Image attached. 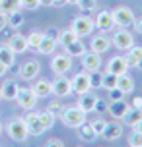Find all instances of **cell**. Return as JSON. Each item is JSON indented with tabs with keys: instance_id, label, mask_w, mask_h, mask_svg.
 <instances>
[{
	"instance_id": "7c38bea8",
	"label": "cell",
	"mask_w": 142,
	"mask_h": 147,
	"mask_svg": "<svg viewBox=\"0 0 142 147\" xmlns=\"http://www.w3.org/2000/svg\"><path fill=\"white\" fill-rule=\"evenodd\" d=\"M80 58H82V66H84L86 72H96V70L101 68V56L94 51H90V52L86 51Z\"/></svg>"
},
{
	"instance_id": "8fae6325",
	"label": "cell",
	"mask_w": 142,
	"mask_h": 147,
	"mask_svg": "<svg viewBox=\"0 0 142 147\" xmlns=\"http://www.w3.org/2000/svg\"><path fill=\"white\" fill-rule=\"evenodd\" d=\"M41 72V64H39L37 60H27V62H23V66L20 68V78L25 81H31L35 80Z\"/></svg>"
},
{
	"instance_id": "4dcf8cb0",
	"label": "cell",
	"mask_w": 142,
	"mask_h": 147,
	"mask_svg": "<svg viewBox=\"0 0 142 147\" xmlns=\"http://www.w3.org/2000/svg\"><path fill=\"white\" fill-rule=\"evenodd\" d=\"M101 87L105 91H109V89L117 87V74H111V72H105L103 78H101Z\"/></svg>"
},
{
	"instance_id": "7a4b0ae2",
	"label": "cell",
	"mask_w": 142,
	"mask_h": 147,
	"mask_svg": "<svg viewBox=\"0 0 142 147\" xmlns=\"http://www.w3.org/2000/svg\"><path fill=\"white\" fill-rule=\"evenodd\" d=\"M60 118H62V124L64 126H68V128H78L80 124L86 122V112H82L78 107H68V109L62 110Z\"/></svg>"
},
{
	"instance_id": "f6af8a7d",
	"label": "cell",
	"mask_w": 142,
	"mask_h": 147,
	"mask_svg": "<svg viewBox=\"0 0 142 147\" xmlns=\"http://www.w3.org/2000/svg\"><path fill=\"white\" fill-rule=\"evenodd\" d=\"M130 107H136V109H142V97H134V99H132V103H130Z\"/></svg>"
},
{
	"instance_id": "484cf974",
	"label": "cell",
	"mask_w": 142,
	"mask_h": 147,
	"mask_svg": "<svg viewBox=\"0 0 142 147\" xmlns=\"http://www.w3.org/2000/svg\"><path fill=\"white\" fill-rule=\"evenodd\" d=\"M22 8V0H0V14L8 16Z\"/></svg>"
},
{
	"instance_id": "d6a6232c",
	"label": "cell",
	"mask_w": 142,
	"mask_h": 147,
	"mask_svg": "<svg viewBox=\"0 0 142 147\" xmlns=\"http://www.w3.org/2000/svg\"><path fill=\"white\" fill-rule=\"evenodd\" d=\"M8 20H6V25H10V27H20V25H22L23 23V14L22 12H20V10H18V12H12V14H8L6 16Z\"/></svg>"
},
{
	"instance_id": "836d02e7",
	"label": "cell",
	"mask_w": 142,
	"mask_h": 147,
	"mask_svg": "<svg viewBox=\"0 0 142 147\" xmlns=\"http://www.w3.org/2000/svg\"><path fill=\"white\" fill-rule=\"evenodd\" d=\"M39 118H41V124H43V128H45V130L53 128L55 120H57V116L53 114L51 110H43V112H39Z\"/></svg>"
},
{
	"instance_id": "3957f363",
	"label": "cell",
	"mask_w": 142,
	"mask_h": 147,
	"mask_svg": "<svg viewBox=\"0 0 142 147\" xmlns=\"http://www.w3.org/2000/svg\"><path fill=\"white\" fill-rule=\"evenodd\" d=\"M111 16L117 27H130L134 23V12L127 6H117L115 10H111Z\"/></svg>"
},
{
	"instance_id": "1f68e13d",
	"label": "cell",
	"mask_w": 142,
	"mask_h": 147,
	"mask_svg": "<svg viewBox=\"0 0 142 147\" xmlns=\"http://www.w3.org/2000/svg\"><path fill=\"white\" fill-rule=\"evenodd\" d=\"M76 39H80V37L76 35L72 29H66V31H60V35H59V41L57 43L62 45V47H66V45H70L72 41H76Z\"/></svg>"
},
{
	"instance_id": "d4e9b609",
	"label": "cell",
	"mask_w": 142,
	"mask_h": 147,
	"mask_svg": "<svg viewBox=\"0 0 142 147\" xmlns=\"http://www.w3.org/2000/svg\"><path fill=\"white\" fill-rule=\"evenodd\" d=\"M76 130H78V136H80V140H84V141H94V140L97 138V134L94 132V128L90 126V122H88V120H86L84 124H80L78 128H76Z\"/></svg>"
},
{
	"instance_id": "74e56055",
	"label": "cell",
	"mask_w": 142,
	"mask_h": 147,
	"mask_svg": "<svg viewBox=\"0 0 142 147\" xmlns=\"http://www.w3.org/2000/svg\"><path fill=\"white\" fill-rule=\"evenodd\" d=\"M109 93V103H113V101H121V99H125V93L121 91L119 87H113L107 91Z\"/></svg>"
},
{
	"instance_id": "e575fe53",
	"label": "cell",
	"mask_w": 142,
	"mask_h": 147,
	"mask_svg": "<svg viewBox=\"0 0 142 147\" xmlns=\"http://www.w3.org/2000/svg\"><path fill=\"white\" fill-rule=\"evenodd\" d=\"M128 145L130 147H142V134H138L136 130H132L130 136H128Z\"/></svg>"
},
{
	"instance_id": "277c9868",
	"label": "cell",
	"mask_w": 142,
	"mask_h": 147,
	"mask_svg": "<svg viewBox=\"0 0 142 147\" xmlns=\"http://www.w3.org/2000/svg\"><path fill=\"white\" fill-rule=\"evenodd\" d=\"M70 85H72V93L76 95H84V93H88L91 89V83H90V72H80L76 74L74 78L70 80Z\"/></svg>"
},
{
	"instance_id": "c3c4849f",
	"label": "cell",
	"mask_w": 142,
	"mask_h": 147,
	"mask_svg": "<svg viewBox=\"0 0 142 147\" xmlns=\"http://www.w3.org/2000/svg\"><path fill=\"white\" fill-rule=\"evenodd\" d=\"M4 27H6V16H2V14H0V31L4 29Z\"/></svg>"
},
{
	"instance_id": "b9f144b4",
	"label": "cell",
	"mask_w": 142,
	"mask_h": 147,
	"mask_svg": "<svg viewBox=\"0 0 142 147\" xmlns=\"http://www.w3.org/2000/svg\"><path fill=\"white\" fill-rule=\"evenodd\" d=\"M39 6H41L39 0H22V8L23 10H31V12H33V10H37Z\"/></svg>"
},
{
	"instance_id": "4316f807",
	"label": "cell",
	"mask_w": 142,
	"mask_h": 147,
	"mask_svg": "<svg viewBox=\"0 0 142 147\" xmlns=\"http://www.w3.org/2000/svg\"><path fill=\"white\" fill-rule=\"evenodd\" d=\"M64 52H66L68 56H82L84 52H86V47H84V43L80 41V39H76V41H72L70 45H66L64 47Z\"/></svg>"
},
{
	"instance_id": "ac0fdd59",
	"label": "cell",
	"mask_w": 142,
	"mask_h": 147,
	"mask_svg": "<svg viewBox=\"0 0 142 147\" xmlns=\"http://www.w3.org/2000/svg\"><path fill=\"white\" fill-rule=\"evenodd\" d=\"M2 99H6V101H16V97H18V91H20V85L16 83V80H6L2 83Z\"/></svg>"
},
{
	"instance_id": "2e32d148",
	"label": "cell",
	"mask_w": 142,
	"mask_h": 147,
	"mask_svg": "<svg viewBox=\"0 0 142 147\" xmlns=\"http://www.w3.org/2000/svg\"><path fill=\"white\" fill-rule=\"evenodd\" d=\"M127 70H128V64H127V58H125V56H113V58L109 60L107 68H105V72L117 74V76L125 74Z\"/></svg>"
},
{
	"instance_id": "9a60e30c",
	"label": "cell",
	"mask_w": 142,
	"mask_h": 147,
	"mask_svg": "<svg viewBox=\"0 0 142 147\" xmlns=\"http://www.w3.org/2000/svg\"><path fill=\"white\" fill-rule=\"evenodd\" d=\"M8 47L16 52V54H22L29 49V45H27V37L20 35V33H14V35L8 39Z\"/></svg>"
},
{
	"instance_id": "52a82bcc",
	"label": "cell",
	"mask_w": 142,
	"mask_h": 147,
	"mask_svg": "<svg viewBox=\"0 0 142 147\" xmlns=\"http://www.w3.org/2000/svg\"><path fill=\"white\" fill-rule=\"evenodd\" d=\"M111 45H115L119 51H128L130 47H134V39L125 27H121L119 31H115V35L111 39Z\"/></svg>"
},
{
	"instance_id": "83f0119b",
	"label": "cell",
	"mask_w": 142,
	"mask_h": 147,
	"mask_svg": "<svg viewBox=\"0 0 142 147\" xmlns=\"http://www.w3.org/2000/svg\"><path fill=\"white\" fill-rule=\"evenodd\" d=\"M57 41H53V39H49V37H43V41L39 43L37 47V52H41V54H53L55 52V49H57Z\"/></svg>"
},
{
	"instance_id": "30bf717a",
	"label": "cell",
	"mask_w": 142,
	"mask_h": 147,
	"mask_svg": "<svg viewBox=\"0 0 142 147\" xmlns=\"http://www.w3.org/2000/svg\"><path fill=\"white\" fill-rule=\"evenodd\" d=\"M23 118H25V124H27V132H29V136H41V134L45 132V128H43V124H41V118H39V112L29 110Z\"/></svg>"
},
{
	"instance_id": "db71d44e",
	"label": "cell",
	"mask_w": 142,
	"mask_h": 147,
	"mask_svg": "<svg viewBox=\"0 0 142 147\" xmlns=\"http://www.w3.org/2000/svg\"><path fill=\"white\" fill-rule=\"evenodd\" d=\"M68 4H78V0H68Z\"/></svg>"
},
{
	"instance_id": "ffe728a7",
	"label": "cell",
	"mask_w": 142,
	"mask_h": 147,
	"mask_svg": "<svg viewBox=\"0 0 142 147\" xmlns=\"http://www.w3.org/2000/svg\"><path fill=\"white\" fill-rule=\"evenodd\" d=\"M128 109H130V105H127L123 99H121V101H113V103H109V109L107 110H109V114H111L115 120H121Z\"/></svg>"
},
{
	"instance_id": "9c48e42d",
	"label": "cell",
	"mask_w": 142,
	"mask_h": 147,
	"mask_svg": "<svg viewBox=\"0 0 142 147\" xmlns=\"http://www.w3.org/2000/svg\"><path fill=\"white\" fill-rule=\"evenodd\" d=\"M51 87H53V93L57 97H68L72 93V85H70V80H68L64 74H59L55 81H51Z\"/></svg>"
},
{
	"instance_id": "d590c367",
	"label": "cell",
	"mask_w": 142,
	"mask_h": 147,
	"mask_svg": "<svg viewBox=\"0 0 142 147\" xmlns=\"http://www.w3.org/2000/svg\"><path fill=\"white\" fill-rule=\"evenodd\" d=\"M105 124H107V120H103V118H96V120H91V122H90V126L94 128V132H96L97 136H101Z\"/></svg>"
},
{
	"instance_id": "f35d334b",
	"label": "cell",
	"mask_w": 142,
	"mask_h": 147,
	"mask_svg": "<svg viewBox=\"0 0 142 147\" xmlns=\"http://www.w3.org/2000/svg\"><path fill=\"white\" fill-rule=\"evenodd\" d=\"M76 6L80 8L82 12H90V10L96 8V0H78V4H76Z\"/></svg>"
},
{
	"instance_id": "7bdbcfd3",
	"label": "cell",
	"mask_w": 142,
	"mask_h": 147,
	"mask_svg": "<svg viewBox=\"0 0 142 147\" xmlns=\"http://www.w3.org/2000/svg\"><path fill=\"white\" fill-rule=\"evenodd\" d=\"M59 35H60V31H57L55 27H51V29L45 33V37H49V39H53V41H59Z\"/></svg>"
},
{
	"instance_id": "7dc6e473",
	"label": "cell",
	"mask_w": 142,
	"mask_h": 147,
	"mask_svg": "<svg viewBox=\"0 0 142 147\" xmlns=\"http://www.w3.org/2000/svg\"><path fill=\"white\" fill-rule=\"evenodd\" d=\"M132 25H134V29L138 31V33H142V18H140V20H134Z\"/></svg>"
},
{
	"instance_id": "11a10c76",
	"label": "cell",
	"mask_w": 142,
	"mask_h": 147,
	"mask_svg": "<svg viewBox=\"0 0 142 147\" xmlns=\"http://www.w3.org/2000/svg\"><path fill=\"white\" fill-rule=\"evenodd\" d=\"M2 130H4V126H2V122H0V134H2Z\"/></svg>"
},
{
	"instance_id": "5bb4252c",
	"label": "cell",
	"mask_w": 142,
	"mask_h": 147,
	"mask_svg": "<svg viewBox=\"0 0 142 147\" xmlns=\"http://www.w3.org/2000/svg\"><path fill=\"white\" fill-rule=\"evenodd\" d=\"M96 101H97V95L91 93V91H88V93H84V95H78V103H76V107L82 110V112L88 114V112H94Z\"/></svg>"
},
{
	"instance_id": "f546056e",
	"label": "cell",
	"mask_w": 142,
	"mask_h": 147,
	"mask_svg": "<svg viewBox=\"0 0 142 147\" xmlns=\"http://www.w3.org/2000/svg\"><path fill=\"white\" fill-rule=\"evenodd\" d=\"M43 37H45L43 31H31L29 35H27V45H29L31 51H37V47H39V43L43 41Z\"/></svg>"
},
{
	"instance_id": "bcb514c9",
	"label": "cell",
	"mask_w": 142,
	"mask_h": 147,
	"mask_svg": "<svg viewBox=\"0 0 142 147\" xmlns=\"http://www.w3.org/2000/svg\"><path fill=\"white\" fill-rule=\"evenodd\" d=\"M66 4H68V0H53V6H57V8H62Z\"/></svg>"
},
{
	"instance_id": "681fc988",
	"label": "cell",
	"mask_w": 142,
	"mask_h": 147,
	"mask_svg": "<svg viewBox=\"0 0 142 147\" xmlns=\"http://www.w3.org/2000/svg\"><path fill=\"white\" fill-rule=\"evenodd\" d=\"M132 130H136L138 134H142V120H140V122H136V124L132 126Z\"/></svg>"
},
{
	"instance_id": "f907efd6",
	"label": "cell",
	"mask_w": 142,
	"mask_h": 147,
	"mask_svg": "<svg viewBox=\"0 0 142 147\" xmlns=\"http://www.w3.org/2000/svg\"><path fill=\"white\" fill-rule=\"evenodd\" d=\"M6 72H8V68L4 66L2 62H0V78H2V76H6Z\"/></svg>"
},
{
	"instance_id": "f1b7e54d",
	"label": "cell",
	"mask_w": 142,
	"mask_h": 147,
	"mask_svg": "<svg viewBox=\"0 0 142 147\" xmlns=\"http://www.w3.org/2000/svg\"><path fill=\"white\" fill-rule=\"evenodd\" d=\"M127 52H128V54L125 56V58H127L128 68H130V66L134 68V66H136V62H138V60L142 58V47H130V49H128Z\"/></svg>"
},
{
	"instance_id": "6da1fadb",
	"label": "cell",
	"mask_w": 142,
	"mask_h": 147,
	"mask_svg": "<svg viewBox=\"0 0 142 147\" xmlns=\"http://www.w3.org/2000/svg\"><path fill=\"white\" fill-rule=\"evenodd\" d=\"M6 132H8V136H10L14 141H25L27 136H29V132H27V124H25V118H22V116L12 118V120L8 122V126H6Z\"/></svg>"
},
{
	"instance_id": "e0dca14e",
	"label": "cell",
	"mask_w": 142,
	"mask_h": 147,
	"mask_svg": "<svg viewBox=\"0 0 142 147\" xmlns=\"http://www.w3.org/2000/svg\"><path fill=\"white\" fill-rule=\"evenodd\" d=\"M101 136H103L107 141L119 140L121 136H123V126H121L119 122H107L105 128H103V132H101Z\"/></svg>"
},
{
	"instance_id": "f5cc1de1",
	"label": "cell",
	"mask_w": 142,
	"mask_h": 147,
	"mask_svg": "<svg viewBox=\"0 0 142 147\" xmlns=\"http://www.w3.org/2000/svg\"><path fill=\"white\" fill-rule=\"evenodd\" d=\"M134 68H138V70H140V72H142V58L138 60V62H136V66H134Z\"/></svg>"
},
{
	"instance_id": "8d00e7d4",
	"label": "cell",
	"mask_w": 142,
	"mask_h": 147,
	"mask_svg": "<svg viewBox=\"0 0 142 147\" xmlns=\"http://www.w3.org/2000/svg\"><path fill=\"white\" fill-rule=\"evenodd\" d=\"M101 78H103V74H99V70H96V72H90V83L91 87H101Z\"/></svg>"
},
{
	"instance_id": "816d5d0a",
	"label": "cell",
	"mask_w": 142,
	"mask_h": 147,
	"mask_svg": "<svg viewBox=\"0 0 142 147\" xmlns=\"http://www.w3.org/2000/svg\"><path fill=\"white\" fill-rule=\"evenodd\" d=\"M41 6H53V0H39Z\"/></svg>"
},
{
	"instance_id": "60d3db41",
	"label": "cell",
	"mask_w": 142,
	"mask_h": 147,
	"mask_svg": "<svg viewBox=\"0 0 142 147\" xmlns=\"http://www.w3.org/2000/svg\"><path fill=\"white\" fill-rule=\"evenodd\" d=\"M47 110H51L55 116H60V114H62V110H64V107H62L59 101H53V103L49 105V109H47Z\"/></svg>"
},
{
	"instance_id": "cb8c5ba5",
	"label": "cell",
	"mask_w": 142,
	"mask_h": 147,
	"mask_svg": "<svg viewBox=\"0 0 142 147\" xmlns=\"http://www.w3.org/2000/svg\"><path fill=\"white\" fill-rule=\"evenodd\" d=\"M121 120H125V124H128L130 128L136 124V122H140L142 120V109H136V107H130V109L125 112V116L121 118Z\"/></svg>"
},
{
	"instance_id": "d6986e66",
	"label": "cell",
	"mask_w": 142,
	"mask_h": 147,
	"mask_svg": "<svg viewBox=\"0 0 142 147\" xmlns=\"http://www.w3.org/2000/svg\"><path fill=\"white\" fill-rule=\"evenodd\" d=\"M109 47H111L109 37H105V35H94V39H91V51H94V52L103 54V52L109 51Z\"/></svg>"
},
{
	"instance_id": "ee69618b",
	"label": "cell",
	"mask_w": 142,
	"mask_h": 147,
	"mask_svg": "<svg viewBox=\"0 0 142 147\" xmlns=\"http://www.w3.org/2000/svg\"><path fill=\"white\" fill-rule=\"evenodd\" d=\"M45 147H64V143H62L60 140H57V138H53V140H49L45 143Z\"/></svg>"
},
{
	"instance_id": "8992f818",
	"label": "cell",
	"mask_w": 142,
	"mask_h": 147,
	"mask_svg": "<svg viewBox=\"0 0 142 147\" xmlns=\"http://www.w3.org/2000/svg\"><path fill=\"white\" fill-rule=\"evenodd\" d=\"M70 29L74 31L78 37L91 35V31H94V22H91L90 18H86V16H78V18H74V20H72Z\"/></svg>"
},
{
	"instance_id": "44dd1931",
	"label": "cell",
	"mask_w": 142,
	"mask_h": 147,
	"mask_svg": "<svg viewBox=\"0 0 142 147\" xmlns=\"http://www.w3.org/2000/svg\"><path fill=\"white\" fill-rule=\"evenodd\" d=\"M0 62L6 68H12L16 62V52L8 47V45H0Z\"/></svg>"
},
{
	"instance_id": "ba28073f",
	"label": "cell",
	"mask_w": 142,
	"mask_h": 147,
	"mask_svg": "<svg viewBox=\"0 0 142 147\" xmlns=\"http://www.w3.org/2000/svg\"><path fill=\"white\" fill-rule=\"evenodd\" d=\"M72 68V56H68L66 52H60V54H55L51 60V70L57 76L59 74H66L68 70Z\"/></svg>"
},
{
	"instance_id": "5b68a950",
	"label": "cell",
	"mask_w": 142,
	"mask_h": 147,
	"mask_svg": "<svg viewBox=\"0 0 142 147\" xmlns=\"http://www.w3.org/2000/svg\"><path fill=\"white\" fill-rule=\"evenodd\" d=\"M16 101H18V105H20L22 109H25V110H33L35 107H37V95L33 93L31 87H20Z\"/></svg>"
},
{
	"instance_id": "7402d4cb",
	"label": "cell",
	"mask_w": 142,
	"mask_h": 147,
	"mask_svg": "<svg viewBox=\"0 0 142 147\" xmlns=\"http://www.w3.org/2000/svg\"><path fill=\"white\" fill-rule=\"evenodd\" d=\"M31 89H33V93L39 97H47V95H51L53 93V87H51V81H47V80H39L35 81L33 85H31Z\"/></svg>"
},
{
	"instance_id": "4fadbf2b",
	"label": "cell",
	"mask_w": 142,
	"mask_h": 147,
	"mask_svg": "<svg viewBox=\"0 0 142 147\" xmlns=\"http://www.w3.org/2000/svg\"><path fill=\"white\" fill-rule=\"evenodd\" d=\"M94 25H96L97 29H101V31H111L113 27H115V22H113L111 12H109V10H101V12L96 16Z\"/></svg>"
},
{
	"instance_id": "ab89813d",
	"label": "cell",
	"mask_w": 142,
	"mask_h": 147,
	"mask_svg": "<svg viewBox=\"0 0 142 147\" xmlns=\"http://www.w3.org/2000/svg\"><path fill=\"white\" fill-rule=\"evenodd\" d=\"M107 109H109V103L97 97V101H96V107H94V112H99V114H103V112H107Z\"/></svg>"
},
{
	"instance_id": "603a6c76",
	"label": "cell",
	"mask_w": 142,
	"mask_h": 147,
	"mask_svg": "<svg viewBox=\"0 0 142 147\" xmlns=\"http://www.w3.org/2000/svg\"><path fill=\"white\" fill-rule=\"evenodd\" d=\"M117 87L127 95V93H130V91L134 89V80H132L130 76H127V72L121 74V76H117Z\"/></svg>"
},
{
	"instance_id": "9f6ffc18",
	"label": "cell",
	"mask_w": 142,
	"mask_h": 147,
	"mask_svg": "<svg viewBox=\"0 0 142 147\" xmlns=\"http://www.w3.org/2000/svg\"><path fill=\"white\" fill-rule=\"evenodd\" d=\"M0 99H2V91H0Z\"/></svg>"
}]
</instances>
